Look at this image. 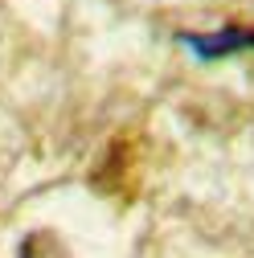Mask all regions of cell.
Segmentation results:
<instances>
[{"mask_svg": "<svg viewBox=\"0 0 254 258\" xmlns=\"http://www.w3.org/2000/svg\"><path fill=\"white\" fill-rule=\"evenodd\" d=\"M184 45H193L201 57H230L234 49H254V29L246 25H226L221 33H209V37H197V33H184L180 37Z\"/></svg>", "mask_w": 254, "mask_h": 258, "instance_id": "1", "label": "cell"}]
</instances>
